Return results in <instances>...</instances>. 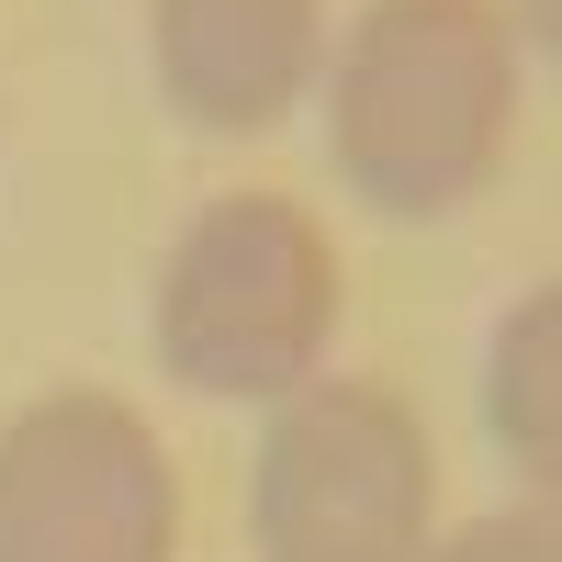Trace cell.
Returning <instances> with one entry per match:
<instances>
[{
    "mask_svg": "<svg viewBox=\"0 0 562 562\" xmlns=\"http://www.w3.org/2000/svg\"><path fill=\"white\" fill-rule=\"evenodd\" d=\"M518 34L495 0H371L326 68V158L349 203L428 225L461 214L506 158Z\"/></svg>",
    "mask_w": 562,
    "mask_h": 562,
    "instance_id": "cell-1",
    "label": "cell"
},
{
    "mask_svg": "<svg viewBox=\"0 0 562 562\" xmlns=\"http://www.w3.org/2000/svg\"><path fill=\"white\" fill-rule=\"evenodd\" d=\"M439 450L394 383H293L248 473L259 562H428Z\"/></svg>",
    "mask_w": 562,
    "mask_h": 562,
    "instance_id": "cell-3",
    "label": "cell"
},
{
    "mask_svg": "<svg viewBox=\"0 0 562 562\" xmlns=\"http://www.w3.org/2000/svg\"><path fill=\"white\" fill-rule=\"evenodd\" d=\"M158 371L192 394H293L338 338V248L293 192H214L147 293Z\"/></svg>",
    "mask_w": 562,
    "mask_h": 562,
    "instance_id": "cell-2",
    "label": "cell"
},
{
    "mask_svg": "<svg viewBox=\"0 0 562 562\" xmlns=\"http://www.w3.org/2000/svg\"><path fill=\"white\" fill-rule=\"evenodd\" d=\"M439 562H562V529H551V506H506V518H473Z\"/></svg>",
    "mask_w": 562,
    "mask_h": 562,
    "instance_id": "cell-7",
    "label": "cell"
},
{
    "mask_svg": "<svg viewBox=\"0 0 562 562\" xmlns=\"http://www.w3.org/2000/svg\"><path fill=\"white\" fill-rule=\"evenodd\" d=\"M551 383H562V304L551 293H518L484 349V428L518 473H551L562 461V416H551Z\"/></svg>",
    "mask_w": 562,
    "mask_h": 562,
    "instance_id": "cell-6",
    "label": "cell"
},
{
    "mask_svg": "<svg viewBox=\"0 0 562 562\" xmlns=\"http://www.w3.org/2000/svg\"><path fill=\"white\" fill-rule=\"evenodd\" d=\"M147 68L192 135H270L315 79V0H147Z\"/></svg>",
    "mask_w": 562,
    "mask_h": 562,
    "instance_id": "cell-5",
    "label": "cell"
},
{
    "mask_svg": "<svg viewBox=\"0 0 562 562\" xmlns=\"http://www.w3.org/2000/svg\"><path fill=\"white\" fill-rule=\"evenodd\" d=\"M180 473L113 394H45L0 428V562H169Z\"/></svg>",
    "mask_w": 562,
    "mask_h": 562,
    "instance_id": "cell-4",
    "label": "cell"
},
{
    "mask_svg": "<svg viewBox=\"0 0 562 562\" xmlns=\"http://www.w3.org/2000/svg\"><path fill=\"white\" fill-rule=\"evenodd\" d=\"M518 34H529V45H551V0H529V12H518Z\"/></svg>",
    "mask_w": 562,
    "mask_h": 562,
    "instance_id": "cell-8",
    "label": "cell"
}]
</instances>
